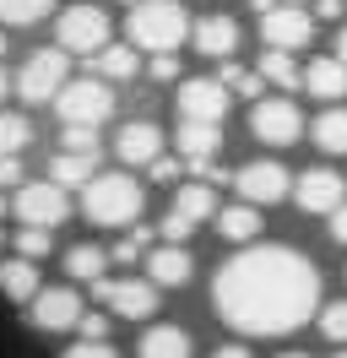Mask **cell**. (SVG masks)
Masks as SVG:
<instances>
[{
  "mask_svg": "<svg viewBox=\"0 0 347 358\" xmlns=\"http://www.w3.org/2000/svg\"><path fill=\"white\" fill-rule=\"evenodd\" d=\"M0 293H6L11 304H33V299H38V266H33L27 255L0 261Z\"/></svg>",
  "mask_w": 347,
  "mask_h": 358,
  "instance_id": "7402d4cb",
  "label": "cell"
},
{
  "mask_svg": "<svg viewBox=\"0 0 347 358\" xmlns=\"http://www.w3.org/2000/svg\"><path fill=\"white\" fill-rule=\"evenodd\" d=\"M82 212H87V223H98V228H130L141 217V185L125 169H108V174L98 169L92 185L82 190Z\"/></svg>",
  "mask_w": 347,
  "mask_h": 358,
  "instance_id": "7a4b0ae2",
  "label": "cell"
},
{
  "mask_svg": "<svg viewBox=\"0 0 347 358\" xmlns=\"http://www.w3.org/2000/svg\"><path fill=\"white\" fill-rule=\"evenodd\" d=\"M190 33H195V49H201L206 60H228L239 49V22L234 17H201Z\"/></svg>",
  "mask_w": 347,
  "mask_h": 358,
  "instance_id": "ac0fdd59",
  "label": "cell"
},
{
  "mask_svg": "<svg viewBox=\"0 0 347 358\" xmlns=\"http://www.w3.org/2000/svg\"><path fill=\"white\" fill-rule=\"evenodd\" d=\"M33 141V125L22 114H0V157H22Z\"/></svg>",
  "mask_w": 347,
  "mask_h": 358,
  "instance_id": "f546056e",
  "label": "cell"
},
{
  "mask_svg": "<svg viewBox=\"0 0 347 358\" xmlns=\"http://www.w3.org/2000/svg\"><path fill=\"white\" fill-rule=\"evenodd\" d=\"M125 33H130V44L147 49V55H174L190 38V17H185L179 0H141V6H130Z\"/></svg>",
  "mask_w": 347,
  "mask_h": 358,
  "instance_id": "3957f363",
  "label": "cell"
},
{
  "mask_svg": "<svg viewBox=\"0 0 347 358\" xmlns=\"http://www.w3.org/2000/svg\"><path fill=\"white\" fill-rule=\"evenodd\" d=\"M212 304L239 336H288L320 310V271L293 245H250L222 261Z\"/></svg>",
  "mask_w": 347,
  "mask_h": 358,
  "instance_id": "6da1fadb",
  "label": "cell"
},
{
  "mask_svg": "<svg viewBox=\"0 0 347 358\" xmlns=\"http://www.w3.org/2000/svg\"><path fill=\"white\" fill-rule=\"evenodd\" d=\"M0 245H6V234H0Z\"/></svg>",
  "mask_w": 347,
  "mask_h": 358,
  "instance_id": "f5cc1de1",
  "label": "cell"
},
{
  "mask_svg": "<svg viewBox=\"0 0 347 358\" xmlns=\"http://www.w3.org/2000/svg\"><path fill=\"white\" fill-rule=\"evenodd\" d=\"M337 358H347V353H337Z\"/></svg>",
  "mask_w": 347,
  "mask_h": 358,
  "instance_id": "db71d44e",
  "label": "cell"
},
{
  "mask_svg": "<svg viewBox=\"0 0 347 358\" xmlns=\"http://www.w3.org/2000/svg\"><path fill=\"white\" fill-rule=\"evenodd\" d=\"M174 212H185L190 223H206V217H217V196H212V185H179V196H174Z\"/></svg>",
  "mask_w": 347,
  "mask_h": 358,
  "instance_id": "4316f807",
  "label": "cell"
},
{
  "mask_svg": "<svg viewBox=\"0 0 347 358\" xmlns=\"http://www.w3.org/2000/svg\"><path fill=\"white\" fill-rule=\"evenodd\" d=\"M304 92H315L320 103H342L347 98V60H309L304 66Z\"/></svg>",
  "mask_w": 347,
  "mask_h": 358,
  "instance_id": "ffe728a7",
  "label": "cell"
},
{
  "mask_svg": "<svg viewBox=\"0 0 347 358\" xmlns=\"http://www.w3.org/2000/svg\"><path fill=\"white\" fill-rule=\"evenodd\" d=\"M104 266H108V250H98V245L65 250V271H71L76 282H98V277H104Z\"/></svg>",
  "mask_w": 347,
  "mask_h": 358,
  "instance_id": "83f0119b",
  "label": "cell"
},
{
  "mask_svg": "<svg viewBox=\"0 0 347 358\" xmlns=\"http://www.w3.org/2000/svg\"><path fill=\"white\" fill-rule=\"evenodd\" d=\"M190 234H195V223L185 212H163V223H157V239H163V245H185Z\"/></svg>",
  "mask_w": 347,
  "mask_h": 358,
  "instance_id": "e575fe53",
  "label": "cell"
},
{
  "mask_svg": "<svg viewBox=\"0 0 347 358\" xmlns=\"http://www.w3.org/2000/svg\"><path fill=\"white\" fill-rule=\"evenodd\" d=\"M174 141H179V157L190 163L195 174H212V169H217V152H222V136H217V125H201V120H179Z\"/></svg>",
  "mask_w": 347,
  "mask_h": 358,
  "instance_id": "9a60e30c",
  "label": "cell"
},
{
  "mask_svg": "<svg viewBox=\"0 0 347 358\" xmlns=\"http://www.w3.org/2000/svg\"><path fill=\"white\" fill-rule=\"evenodd\" d=\"M234 190H239V201L266 206V201H282V196L293 190V174H288L282 163H271V157H260V163L234 169Z\"/></svg>",
  "mask_w": 347,
  "mask_h": 358,
  "instance_id": "9c48e42d",
  "label": "cell"
},
{
  "mask_svg": "<svg viewBox=\"0 0 347 358\" xmlns=\"http://www.w3.org/2000/svg\"><path fill=\"white\" fill-rule=\"evenodd\" d=\"M277 358H304V353H277Z\"/></svg>",
  "mask_w": 347,
  "mask_h": 358,
  "instance_id": "c3c4849f",
  "label": "cell"
},
{
  "mask_svg": "<svg viewBox=\"0 0 347 358\" xmlns=\"http://www.w3.org/2000/svg\"><path fill=\"white\" fill-rule=\"evenodd\" d=\"M152 82H179V60L174 55H152Z\"/></svg>",
  "mask_w": 347,
  "mask_h": 358,
  "instance_id": "f35d334b",
  "label": "cell"
},
{
  "mask_svg": "<svg viewBox=\"0 0 347 358\" xmlns=\"http://www.w3.org/2000/svg\"><path fill=\"white\" fill-rule=\"evenodd\" d=\"M228 114V87L217 76H190L179 82V120H201V125H222Z\"/></svg>",
  "mask_w": 347,
  "mask_h": 358,
  "instance_id": "4fadbf2b",
  "label": "cell"
},
{
  "mask_svg": "<svg viewBox=\"0 0 347 358\" xmlns=\"http://www.w3.org/2000/svg\"><path fill=\"white\" fill-rule=\"evenodd\" d=\"M65 71H71V55H65L60 44H55V49H38V55H33V60L17 71V92H22V103H55V92L71 82Z\"/></svg>",
  "mask_w": 347,
  "mask_h": 358,
  "instance_id": "8992f818",
  "label": "cell"
},
{
  "mask_svg": "<svg viewBox=\"0 0 347 358\" xmlns=\"http://www.w3.org/2000/svg\"><path fill=\"white\" fill-rule=\"evenodd\" d=\"M136 71H141L136 44H104L98 49V76H104V82H130Z\"/></svg>",
  "mask_w": 347,
  "mask_h": 358,
  "instance_id": "cb8c5ba5",
  "label": "cell"
},
{
  "mask_svg": "<svg viewBox=\"0 0 347 358\" xmlns=\"http://www.w3.org/2000/svg\"><path fill=\"white\" fill-rule=\"evenodd\" d=\"M331 239H337V245H347V201L331 212Z\"/></svg>",
  "mask_w": 347,
  "mask_h": 358,
  "instance_id": "b9f144b4",
  "label": "cell"
},
{
  "mask_svg": "<svg viewBox=\"0 0 347 358\" xmlns=\"http://www.w3.org/2000/svg\"><path fill=\"white\" fill-rule=\"evenodd\" d=\"M260 38H266V49H304L309 38H315V17L304 11V6H271V11H260Z\"/></svg>",
  "mask_w": 347,
  "mask_h": 358,
  "instance_id": "30bf717a",
  "label": "cell"
},
{
  "mask_svg": "<svg viewBox=\"0 0 347 358\" xmlns=\"http://www.w3.org/2000/svg\"><path fill=\"white\" fill-rule=\"evenodd\" d=\"M27 315H33L38 331H76V320L87 315V304H82L76 288H38V299L27 304Z\"/></svg>",
  "mask_w": 347,
  "mask_h": 358,
  "instance_id": "5bb4252c",
  "label": "cell"
},
{
  "mask_svg": "<svg viewBox=\"0 0 347 358\" xmlns=\"http://www.w3.org/2000/svg\"><path fill=\"white\" fill-rule=\"evenodd\" d=\"M114 152H120V163H157L163 157V131L152 125V120H130L125 131L114 136Z\"/></svg>",
  "mask_w": 347,
  "mask_h": 358,
  "instance_id": "2e32d148",
  "label": "cell"
},
{
  "mask_svg": "<svg viewBox=\"0 0 347 358\" xmlns=\"http://www.w3.org/2000/svg\"><path fill=\"white\" fill-rule=\"evenodd\" d=\"M6 212H11V201H6V196H0V217H6Z\"/></svg>",
  "mask_w": 347,
  "mask_h": 358,
  "instance_id": "7dc6e473",
  "label": "cell"
},
{
  "mask_svg": "<svg viewBox=\"0 0 347 358\" xmlns=\"http://www.w3.org/2000/svg\"><path fill=\"white\" fill-rule=\"evenodd\" d=\"M293 201L315 217H331L347 201V179L337 169H304V174H293Z\"/></svg>",
  "mask_w": 347,
  "mask_h": 358,
  "instance_id": "7c38bea8",
  "label": "cell"
},
{
  "mask_svg": "<svg viewBox=\"0 0 347 358\" xmlns=\"http://www.w3.org/2000/svg\"><path fill=\"white\" fill-rule=\"evenodd\" d=\"M76 331H82L87 342H108V315H98V310H87L82 320H76Z\"/></svg>",
  "mask_w": 347,
  "mask_h": 358,
  "instance_id": "74e56055",
  "label": "cell"
},
{
  "mask_svg": "<svg viewBox=\"0 0 347 358\" xmlns=\"http://www.w3.org/2000/svg\"><path fill=\"white\" fill-rule=\"evenodd\" d=\"M11 212L27 228H55L71 212V190H60L55 179H33V185H22L17 196H11Z\"/></svg>",
  "mask_w": 347,
  "mask_h": 358,
  "instance_id": "52a82bcc",
  "label": "cell"
},
{
  "mask_svg": "<svg viewBox=\"0 0 347 358\" xmlns=\"http://www.w3.org/2000/svg\"><path fill=\"white\" fill-rule=\"evenodd\" d=\"M217 234L228 245H255L260 239V206L234 201V206H217Z\"/></svg>",
  "mask_w": 347,
  "mask_h": 358,
  "instance_id": "44dd1931",
  "label": "cell"
},
{
  "mask_svg": "<svg viewBox=\"0 0 347 358\" xmlns=\"http://www.w3.org/2000/svg\"><path fill=\"white\" fill-rule=\"evenodd\" d=\"M309 141H315L320 152L342 157V152H347V109H325L320 120H315V131H309Z\"/></svg>",
  "mask_w": 347,
  "mask_h": 358,
  "instance_id": "d4e9b609",
  "label": "cell"
},
{
  "mask_svg": "<svg viewBox=\"0 0 347 358\" xmlns=\"http://www.w3.org/2000/svg\"><path fill=\"white\" fill-rule=\"evenodd\" d=\"M250 131H255L266 147H293L304 136V114H299V103H288V98H260L255 114H250Z\"/></svg>",
  "mask_w": 347,
  "mask_h": 358,
  "instance_id": "8fae6325",
  "label": "cell"
},
{
  "mask_svg": "<svg viewBox=\"0 0 347 358\" xmlns=\"http://www.w3.org/2000/svg\"><path fill=\"white\" fill-rule=\"evenodd\" d=\"M141 266H147V277L157 288H179V282H190V250L185 245H152Z\"/></svg>",
  "mask_w": 347,
  "mask_h": 358,
  "instance_id": "e0dca14e",
  "label": "cell"
},
{
  "mask_svg": "<svg viewBox=\"0 0 347 358\" xmlns=\"http://www.w3.org/2000/svg\"><path fill=\"white\" fill-rule=\"evenodd\" d=\"M141 358H190V336L179 331V326H147L141 331V348H136Z\"/></svg>",
  "mask_w": 347,
  "mask_h": 358,
  "instance_id": "603a6c76",
  "label": "cell"
},
{
  "mask_svg": "<svg viewBox=\"0 0 347 358\" xmlns=\"http://www.w3.org/2000/svg\"><path fill=\"white\" fill-rule=\"evenodd\" d=\"M260 76H266L271 87H282V92L304 87V71L293 66V55H288V49H266V55H260Z\"/></svg>",
  "mask_w": 347,
  "mask_h": 358,
  "instance_id": "484cf974",
  "label": "cell"
},
{
  "mask_svg": "<svg viewBox=\"0 0 347 358\" xmlns=\"http://www.w3.org/2000/svg\"><path fill=\"white\" fill-rule=\"evenodd\" d=\"M337 60H347V27H342V38H337Z\"/></svg>",
  "mask_w": 347,
  "mask_h": 358,
  "instance_id": "f6af8a7d",
  "label": "cell"
},
{
  "mask_svg": "<svg viewBox=\"0 0 347 358\" xmlns=\"http://www.w3.org/2000/svg\"><path fill=\"white\" fill-rule=\"evenodd\" d=\"M282 6H304V0H282Z\"/></svg>",
  "mask_w": 347,
  "mask_h": 358,
  "instance_id": "681fc988",
  "label": "cell"
},
{
  "mask_svg": "<svg viewBox=\"0 0 347 358\" xmlns=\"http://www.w3.org/2000/svg\"><path fill=\"white\" fill-rule=\"evenodd\" d=\"M320 331L331 336V342H347V299H331L320 310Z\"/></svg>",
  "mask_w": 347,
  "mask_h": 358,
  "instance_id": "836d02e7",
  "label": "cell"
},
{
  "mask_svg": "<svg viewBox=\"0 0 347 358\" xmlns=\"http://www.w3.org/2000/svg\"><path fill=\"white\" fill-rule=\"evenodd\" d=\"M92 299L114 310L120 320H147L157 310V282L152 277H98L92 282Z\"/></svg>",
  "mask_w": 347,
  "mask_h": 358,
  "instance_id": "5b68a950",
  "label": "cell"
},
{
  "mask_svg": "<svg viewBox=\"0 0 347 358\" xmlns=\"http://www.w3.org/2000/svg\"><path fill=\"white\" fill-rule=\"evenodd\" d=\"M212 358H250V353H244V348H239V342H228V348H217Z\"/></svg>",
  "mask_w": 347,
  "mask_h": 358,
  "instance_id": "ee69618b",
  "label": "cell"
},
{
  "mask_svg": "<svg viewBox=\"0 0 347 358\" xmlns=\"http://www.w3.org/2000/svg\"><path fill=\"white\" fill-rule=\"evenodd\" d=\"M60 358H120V353H114V342H87L82 336V342H71Z\"/></svg>",
  "mask_w": 347,
  "mask_h": 358,
  "instance_id": "d590c367",
  "label": "cell"
},
{
  "mask_svg": "<svg viewBox=\"0 0 347 358\" xmlns=\"http://www.w3.org/2000/svg\"><path fill=\"white\" fill-rule=\"evenodd\" d=\"M125 6H141V0H125Z\"/></svg>",
  "mask_w": 347,
  "mask_h": 358,
  "instance_id": "816d5d0a",
  "label": "cell"
},
{
  "mask_svg": "<svg viewBox=\"0 0 347 358\" xmlns=\"http://www.w3.org/2000/svg\"><path fill=\"white\" fill-rule=\"evenodd\" d=\"M55 38L65 55H98L108 44V17L98 6H65V17L55 22Z\"/></svg>",
  "mask_w": 347,
  "mask_h": 358,
  "instance_id": "ba28073f",
  "label": "cell"
},
{
  "mask_svg": "<svg viewBox=\"0 0 347 358\" xmlns=\"http://www.w3.org/2000/svg\"><path fill=\"white\" fill-rule=\"evenodd\" d=\"M92 174H98V152H71V147H60V152L49 157V179H55L60 190H87Z\"/></svg>",
  "mask_w": 347,
  "mask_h": 358,
  "instance_id": "d6986e66",
  "label": "cell"
},
{
  "mask_svg": "<svg viewBox=\"0 0 347 358\" xmlns=\"http://www.w3.org/2000/svg\"><path fill=\"white\" fill-rule=\"evenodd\" d=\"M17 179H22V157H0V190L17 185Z\"/></svg>",
  "mask_w": 347,
  "mask_h": 358,
  "instance_id": "60d3db41",
  "label": "cell"
},
{
  "mask_svg": "<svg viewBox=\"0 0 347 358\" xmlns=\"http://www.w3.org/2000/svg\"><path fill=\"white\" fill-rule=\"evenodd\" d=\"M6 87H11V82H6V71H0V98H6Z\"/></svg>",
  "mask_w": 347,
  "mask_h": 358,
  "instance_id": "bcb514c9",
  "label": "cell"
},
{
  "mask_svg": "<svg viewBox=\"0 0 347 358\" xmlns=\"http://www.w3.org/2000/svg\"><path fill=\"white\" fill-rule=\"evenodd\" d=\"M152 179H179V163H169V157H157V163H152Z\"/></svg>",
  "mask_w": 347,
  "mask_h": 358,
  "instance_id": "7bdbcfd3",
  "label": "cell"
},
{
  "mask_svg": "<svg viewBox=\"0 0 347 358\" xmlns=\"http://www.w3.org/2000/svg\"><path fill=\"white\" fill-rule=\"evenodd\" d=\"M55 0H0V22L6 27H38Z\"/></svg>",
  "mask_w": 347,
  "mask_h": 358,
  "instance_id": "f1b7e54d",
  "label": "cell"
},
{
  "mask_svg": "<svg viewBox=\"0 0 347 358\" xmlns=\"http://www.w3.org/2000/svg\"><path fill=\"white\" fill-rule=\"evenodd\" d=\"M0 55H6V33H0Z\"/></svg>",
  "mask_w": 347,
  "mask_h": 358,
  "instance_id": "f907efd6",
  "label": "cell"
},
{
  "mask_svg": "<svg viewBox=\"0 0 347 358\" xmlns=\"http://www.w3.org/2000/svg\"><path fill=\"white\" fill-rule=\"evenodd\" d=\"M217 82H222L228 92H239V98H255V92L266 87V76H260V71H239V66H228Z\"/></svg>",
  "mask_w": 347,
  "mask_h": 358,
  "instance_id": "1f68e13d",
  "label": "cell"
},
{
  "mask_svg": "<svg viewBox=\"0 0 347 358\" xmlns=\"http://www.w3.org/2000/svg\"><path fill=\"white\" fill-rule=\"evenodd\" d=\"M49 250H55V239H49V228H27V223L17 228V255H27V261H43Z\"/></svg>",
  "mask_w": 347,
  "mask_h": 358,
  "instance_id": "4dcf8cb0",
  "label": "cell"
},
{
  "mask_svg": "<svg viewBox=\"0 0 347 358\" xmlns=\"http://www.w3.org/2000/svg\"><path fill=\"white\" fill-rule=\"evenodd\" d=\"M147 250H152V228H130L114 245V261H147Z\"/></svg>",
  "mask_w": 347,
  "mask_h": 358,
  "instance_id": "d6a6232c",
  "label": "cell"
},
{
  "mask_svg": "<svg viewBox=\"0 0 347 358\" xmlns=\"http://www.w3.org/2000/svg\"><path fill=\"white\" fill-rule=\"evenodd\" d=\"M55 109H60V125H87L98 131L108 114H114V82L104 76H76L55 92Z\"/></svg>",
  "mask_w": 347,
  "mask_h": 358,
  "instance_id": "277c9868",
  "label": "cell"
},
{
  "mask_svg": "<svg viewBox=\"0 0 347 358\" xmlns=\"http://www.w3.org/2000/svg\"><path fill=\"white\" fill-rule=\"evenodd\" d=\"M60 147H71V152H98V136L87 131V125H65Z\"/></svg>",
  "mask_w": 347,
  "mask_h": 358,
  "instance_id": "8d00e7d4",
  "label": "cell"
},
{
  "mask_svg": "<svg viewBox=\"0 0 347 358\" xmlns=\"http://www.w3.org/2000/svg\"><path fill=\"white\" fill-rule=\"evenodd\" d=\"M342 11H347V0H315V11H309V17H320V22H337Z\"/></svg>",
  "mask_w": 347,
  "mask_h": 358,
  "instance_id": "ab89813d",
  "label": "cell"
}]
</instances>
